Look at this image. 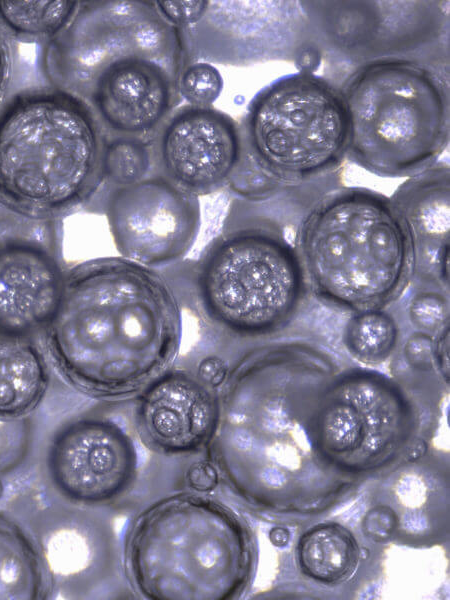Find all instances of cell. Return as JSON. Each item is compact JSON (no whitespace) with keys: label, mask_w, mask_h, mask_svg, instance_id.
Returning a JSON list of instances; mask_svg holds the SVG:
<instances>
[{"label":"cell","mask_w":450,"mask_h":600,"mask_svg":"<svg viewBox=\"0 0 450 600\" xmlns=\"http://www.w3.org/2000/svg\"><path fill=\"white\" fill-rule=\"evenodd\" d=\"M183 327L181 301L162 271L111 256L67 269L60 303L40 337L67 385L120 401L176 363Z\"/></svg>","instance_id":"1"},{"label":"cell","mask_w":450,"mask_h":600,"mask_svg":"<svg viewBox=\"0 0 450 600\" xmlns=\"http://www.w3.org/2000/svg\"><path fill=\"white\" fill-rule=\"evenodd\" d=\"M186 65L183 30L147 1L80 2L42 54L51 87L82 102L107 135L149 142L182 100Z\"/></svg>","instance_id":"2"},{"label":"cell","mask_w":450,"mask_h":600,"mask_svg":"<svg viewBox=\"0 0 450 600\" xmlns=\"http://www.w3.org/2000/svg\"><path fill=\"white\" fill-rule=\"evenodd\" d=\"M290 220L271 202L231 197L219 233L192 268V298L209 338L249 347L287 335L310 290Z\"/></svg>","instance_id":"3"},{"label":"cell","mask_w":450,"mask_h":600,"mask_svg":"<svg viewBox=\"0 0 450 600\" xmlns=\"http://www.w3.org/2000/svg\"><path fill=\"white\" fill-rule=\"evenodd\" d=\"M294 246L310 294L337 311L389 308L413 280L409 227L390 197L370 188L321 196L297 222Z\"/></svg>","instance_id":"4"},{"label":"cell","mask_w":450,"mask_h":600,"mask_svg":"<svg viewBox=\"0 0 450 600\" xmlns=\"http://www.w3.org/2000/svg\"><path fill=\"white\" fill-rule=\"evenodd\" d=\"M129 581L153 600H223L244 587L247 534L224 505L197 492L160 498L130 523L124 540Z\"/></svg>","instance_id":"5"},{"label":"cell","mask_w":450,"mask_h":600,"mask_svg":"<svg viewBox=\"0 0 450 600\" xmlns=\"http://www.w3.org/2000/svg\"><path fill=\"white\" fill-rule=\"evenodd\" d=\"M349 119L346 159L383 178H408L449 145V64L382 58L337 82Z\"/></svg>","instance_id":"6"},{"label":"cell","mask_w":450,"mask_h":600,"mask_svg":"<svg viewBox=\"0 0 450 600\" xmlns=\"http://www.w3.org/2000/svg\"><path fill=\"white\" fill-rule=\"evenodd\" d=\"M107 133L73 96L42 88L0 111V197L62 217L103 186Z\"/></svg>","instance_id":"7"},{"label":"cell","mask_w":450,"mask_h":600,"mask_svg":"<svg viewBox=\"0 0 450 600\" xmlns=\"http://www.w3.org/2000/svg\"><path fill=\"white\" fill-rule=\"evenodd\" d=\"M239 127L242 162L271 188L319 198L342 186L349 119L331 79L305 69L275 79Z\"/></svg>","instance_id":"8"},{"label":"cell","mask_w":450,"mask_h":600,"mask_svg":"<svg viewBox=\"0 0 450 600\" xmlns=\"http://www.w3.org/2000/svg\"><path fill=\"white\" fill-rule=\"evenodd\" d=\"M313 40L337 83L382 58L449 64V2L300 1Z\"/></svg>","instance_id":"9"},{"label":"cell","mask_w":450,"mask_h":600,"mask_svg":"<svg viewBox=\"0 0 450 600\" xmlns=\"http://www.w3.org/2000/svg\"><path fill=\"white\" fill-rule=\"evenodd\" d=\"M62 219L0 197V336L38 338L54 316L67 271Z\"/></svg>","instance_id":"10"},{"label":"cell","mask_w":450,"mask_h":600,"mask_svg":"<svg viewBox=\"0 0 450 600\" xmlns=\"http://www.w3.org/2000/svg\"><path fill=\"white\" fill-rule=\"evenodd\" d=\"M64 420L47 446L45 469L49 484L65 502L103 507L127 499L140 471L136 434L112 416V401Z\"/></svg>","instance_id":"11"},{"label":"cell","mask_w":450,"mask_h":600,"mask_svg":"<svg viewBox=\"0 0 450 600\" xmlns=\"http://www.w3.org/2000/svg\"><path fill=\"white\" fill-rule=\"evenodd\" d=\"M182 30L188 64L283 60L315 72L322 61L300 1H209L202 19Z\"/></svg>","instance_id":"12"},{"label":"cell","mask_w":450,"mask_h":600,"mask_svg":"<svg viewBox=\"0 0 450 600\" xmlns=\"http://www.w3.org/2000/svg\"><path fill=\"white\" fill-rule=\"evenodd\" d=\"M103 206L119 256L160 271L186 257L201 227L199 197L153 172L106 190Z\"/></svg>","instance_id":"13"},{"label":"cell","mask_w":450,"mask_h":600,"mask_svg":"<svg viewBox=\"0 0 450 600\" xmlns=\"http://www.w3.org/2000/svg\"><path fill=\"white\" fill-rule=\"evenodd\" d=\"M152 172L197 197L226 189L243 156L239 123L211 107H177L151 139Z\"/></svg>","instance_id":"14"},{"label":"cell","mask_w":450,"mask_h":600,"mask_svg":"<svg viewBox=\"0 0 450 600\" xmlns=\"http://www.w3.org/2000/svg\"><path fill=\"white\" fill-rule=\"evenodd\" d=\"M220 391L176 363L147 384L130 402L133 430L143 446L168 457L208 449L220 419Z\"/></svg>","instance_id":"15"},{"label":"cell","mask_w":450,"mask_h":600,"mask_svg":"<svg viewBox=\"0 0 450 600\" xmlns=\"http://www.w3.org/2000/svg\"><path fill=\"white\" fill-rule=\"evenodd\" d=\"M390 199L412 235L415 269L411 284L448 292L449 274V162L439 160L406 178Z\"/></svg>","instance_id":"16"},{"label":"cell","mask_w":450,"mask_h":600,"mask_svg":"<svg viewBox=\"0 0 450 600\" xmlns=\"http://www.w3.org/2000/svg\"><path fill=\"white\" fill-rule=\"evenodd\" d=\"M67 516L48 528L38 549L48 577L82 589L113 572L114 541L103 523L86 515Z\"/></svg>","instance_id":"17"},{"label":"cell","mask_w":450,"mask_h":600,"mask_svg":"<svg viewBox=\"0 0 450 600\" xmlns=\"http://www.w3.org/2000/svg\"><path fill=\"white\" fill-rule=\"evenodd\" d=\"M53 366L37 338L0 336V420H20L43 401Z\"/></svg>","instance_id":"18"},{"label":"cell","mask_w":450,"mask_h":600,"mask_svg":"<svg viewBox=\"0 0 450 600\" xmlns=\"http://www.w3.org/2000/svg\"><path fill=\"white\" fill-rule=\"evenodd\" d=\"M49 577L38 547L11 518L0 513V599H41Z\"/></svg>","instance_id":"19"},{"label":"cell","mask_w":450,"mask_h":600,"mask_svg":"<svg viewBox=\"0 0 450 600\" xmlns=\"http://www.w3.org/2000/svg\"><path fill=\"white\" fill-rule=\"evenodd\" d=\"M349 356L366 366H378L397 352L402 342L401 326L389 308L350 313L341 333Z\"/></svg>","instance_id":"20"},{"label":"cell","mask_w":450,"mask_h":600,"mask_svg":"<svg viewBox=\"0 0 450 600\" xmlns=\"http://www.w3.org/2000/svg\"><path fill=\"white\" fill-rule=\"evenodd\" d=\"M79 1H0V21L25 38L52 39L75 15Z\"/></svg>","instance_id":"21"},{"label":"cell","mask_w":450,"mask_h":600,"mask_svg":"<svg viewBox=\"0 0 450 600\" xmlns=\"http://www.w3.org/2000/svg\"><path fill=\"white\" fill-rule=\"evenodd\" d=\"M151 142L128 136L107 135L100 192L141 181L152 173ZM99 192V193H100Z\"/></svg>","instance_id":"22"},{"label":"cell","mask_w":450,"mask_h":600,"mask_svg":"<svg viewBox=\"0 0 450 600\" xmlns=\"http://www.w3.org/2000/svg\"><path fill=\"white\" fill-rule=\"evenodd\" d=\"M406 315L415 331L435 336L449 325L448 292L432 287H415Z\"/></svg>","instance_id":"23"},{"label":"cell","mask_w":450,"mask_h":600,"mask_svg":"<svg viewBox=\"0 0 450 600\" xmlns=\"http://www.w3.org/2000/svg\"><path fill=\"white\" fill-rule=\"evenodd\" d=\"M219 70L210 63L197 61L186 65L179 79V94L187 104L211 107L223 89Z\"/></svg>","instance_id":"24"},{"label":"cell","mask_w":450,"mask_h":600,"mask_svg":"<svg viewBox=\"0 0 450 600\" xmlns=\"http://www.w3.org/2000/svg\"><path fill=\"white\" fill-rule=\"evenodd\" d=\"M219 347L221 346L218 345ZM218 348L216 350L196 349L193 356L186 357L185 360L178 358V360L187 365L207 386L221 391L234 358L229 360L227 353H223Z\"/></svg>","instance_id":"25"},{"label":"cell","mask_w":450,"mask_h":600,"mask_svg":"<svg viewBox=\"0 0 450 600\" xmlns=\"http://www.w3.org/2000/svg\"><path fill=\"white\" fill-rule=\"evenodd\" d=\"M392 359L403 362L414 373H434L436 371L434 336L413 330L405 340H402Z\"/></svg>","instance_id":"26"},{"label":"cell","mask_w":450,"mask_h":600,"mask_svg":"<svg viewBox=\"0 0 450 600\" xmlns=\"http://www.w3.org/2000/svg\"><path fill=\"white\" fill-rule=\"evenodd\" d=\"M154 4L170 24L185 29L202 19L209 1H155Z\"/></svg>","instance_id":"27"},{"label":"cell","mask_w":450,"mask_h":600,"mask_svg":"<svg viewBox=\"0 0 450 600\" xmlns=\"http://www.w3.org/2000/svg\"><path fill=\"white\" fill-rule=\"evenodd\" d=\"M218 469L212 461H196L187 469L185 481L193 492H212L218 485Z\"/></svg>","instance_id":"28"},{"label":"cell","mask_w":450,"mask_h":600,"mask_svg":"<svg viewBox=\"0 0 450 600\" xmlns=\"http://www.w3.org/2000/svg\"><path fill=\"white\" fill-rule=\"evenodd\" d=\"M434 361L436 370L447 380L449 374V325L434 336Z\"/></svg>","instance_id":"29"},{"label":"cell","mask_w":450,"mask_h":600,"mask_svg":"<svg viewBox=\"0 0 450 600\" xmlns=\"http://www.w3.org/2000/svg\"><path fill=\"white\" fill-rule=\"evenodd\" d=\"M11 75V54L7 41L0 30V100L2 99Z\"/></svg>","instance_id":"30"}]
</instances>
